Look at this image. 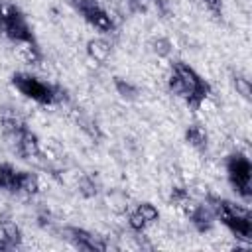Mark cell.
I'll use <instances>...</instances> for the list:
<instances>
[{"instance_id": "11", "label": "cell", "mask_w": 252, "mask_h": 252, "mask_svg": "<svg viewBox=\"0 0 252 252\" xmlns=\"http://www.w3.org/2000/svg\"><path fill=\"white\" fill-rule=\"evenodd\" d=\"M213 219H215L213 207H211V209H209V207H197V209L193 211V222H195L201 230L209 228V224L213 222Z\"/></svg>"}, {"instance_id": "1", "label": "cell", "mask_w": 252, "mask_h": 252, "mask_svg": "<svg viewBox=\"0 0 252 252\" xmlns=\"http://www.w3.org/2000/svg\"><path fill=\"white\" fill-rule=\"evenodd\" d=\"M169 87L175 94H179L181 98L187 100L189 106L197 108L201 104V100L207 96V83L187 65L183 63H175L173 71H171V79H169Z\"/></svg>"}, {"instance_id": "5", "label": "cell", "mask_w": 252, "mask_h": 252, "mask_svg": "<svg viewBox=\"0 0 252 252\" xmlns=\"http://www.w3.org/2000/svg\"><path fill=\"white\" fill-rule=\"evenodd\" d=\"M250 173H252V167H250V161L244 156H232L228 159L230 181L242 197L250 195Z\"/></svg>"}, {"instance_id": "3", "label": "cell", "mask_w": 252, "mask_h": 252, "mask_svg": "<svg viewBox=\"0 0 252 252\" xmlns=\"http://www.w3.org/2000/svg\"><path fill=\"white\" fill-rule=\"evenodd\" d=\"M0 26L4 30V33L14 39V41H32V32L30 26L26 22V18L22 16V12L12 6V4H2L0 6Z\"/></svg>"}, {"instance_id": "2", "label": "cell", "mask_w": 252, "mask_h": 252, "mask_svg": "<svg viewBox=\"0 0 252 252\" xmlns=\"http://www.w3.org/2000/svg\"><path fill=\"white\" fill-rule=\"evenodd\" d=\"M213 211L217 217H220V220L240 238H248L252 232V222L246 211H242L240 207L228 203V201H215Z\"/></svg>"}, {"instance_id": "15", "label": "cell", "mask_w": 252, "mask_h": 252, "mask_svg": "<svg viewBox=\"0 0 252 252\" xmlns=\"http://www.w3.org/2000/svg\"><path fill=\"white\" fill-rule=\"evenodd\" d=\"M205 2V6H207V10L213 14V16H220V0H203Z\"/></svg>"}, {"instance_id": "14", "label": "cell", "mask_w": 252, "mask_h": 252, "mask_svg": "<svg viewBox=\"0 0 252 252\" xmlns=\"http://www.w3.org/2000/svg\"><path fill=\"white\" fill-rule=\"evenodd\" d=\"M116 89L120 91V94H122V96H132V94L136 93V89H134L132 85L124 83L122 79H116Z\"/></svg>"}, {"instance_id": "8", "label": "cell", "mask_w": 252, "mask_h": 252, "mask_svg": "<svg viewBox=\"0 0 252 252\" xmlns=\"http://www.w3.org/2000/svg\"><path fill=\"white\" fill-rule=\"evenodd\" d=\"M69 234H71L69 238H71L79 248H83V250H104V248H106L104 242H100L94 234H91V232H87V230L71 228Z\"/></svg>"}, {"instance_id": "9", "label": "cell", "mask_w": 252, "mask_h": 252, "mask_svg": "<svg viewBox=\"0 0 252 252\" xmlns=\"http://www.w3.org/2000/svg\"><path fill=\"white\" fill-rule=\"evenodd\" d=\"M20 173L10 165H0V187L8 191H18L20 189Z\"/></svg>"}, {"instance_id": "16", "label": "cell", "mask_w": 252, "mask_h": 252, "mask_svg": "<svg viewBox=\"0 0 252 252\" xmlns=\"http://www.w3.org/2000/svg\"><path fill=\"white\" fill-rule=\"evenodd\" d=\"M4 246H6V244H4V242H2V240H0V250H2V248H4Z\"/></svg>"}, {"instance_id": "7", "label": "cell", "mask_w": 252, "mask_h": 252, "mask_svg": "<svg viewBox=\"0 0 252 252\" xmlns=\"http://www.w3.org/2000/svg\"><path fill=\"white\" fill-rule=\"evenodd\" d=\"M156 219H158V209L154 205H150V203H142V205H138L132 211V215H130V226L134 230H142L150 222H154Z\"/></svg>"}, {"instance_id": "12", "label": "cell", "mask_w": 252, "mask_h": 252, "mask_svg": "<svg viewBox=\"0 0 252 252\" xmlns=\"http://www.w3.org/2000/svg\"><path fill=\"white\" fill-rule=\"evenodd\" d=\"M187 140H189V144L195 146V148H205V146H207V134H205L203 128H199V126H191V128L187 130Z\"/></svg>"}, {"instance_id": "10", "label": "cell", "mask_w": 252, "mask_h": 252, "mask_svg": "<svg viewBox=\"0 0 252 252\" xmlns=\"http://www.w3.org/2000/svg\"><path fill=\"white\" fill-rule=\"evenodd\" d=\"M89 53H91V57L94 61H100L102 63V61L108 59L110 45L106 41H102V39H93V41H89Z\"/></svg>"}, {"instance_id": "13", "label": "cell", "mask_w": 252, "mask_h": 252, "mask_svg": "<svg viewBox=\"0 0 252 252\" xmlns=\"http://www.w3.org/2000/svg\"><path fill=\"white\" fill-rule=\"evenodd\" d=\"M234 85H236V91H238V93H240L244 98H250L252 89H250L248 79H244V77H236V79H234Z\"/></svg>"}, {"instance_id": "4", "label": "cell", "mask_w": 252, "mask_h": 252, "mask_svg": "<svg viewBox=\"0 0 252 252\" xmlns=\"http://www.w3.org/2000/svg\"><path fill=\"white\" fill-rule=\"evenodd\" d=\"M14 85H16V89H18L24 96H28V98H32V100H35V102H39V104H51V102L55 100L53 89H51L49 85L37 81V79L32 77V75H22V73L14 75Z\"/></svg>"}, {"instance_id": "6", "label": "cell", "mask_w": 252, "mask_h": 252, "mask_svg": "<svg viewBox=\"0 0 252 252\" xmlns=\"http://www.w3.org/2000/svg\"><path fill=\"white\" fill-rule=\"evenodd\" d=\"M79 10L83 12L85 20L91 26H94L96 30H100V32H110L112 30V20H110L108 12L96 0H81Z\"/></svg>"}]
</instances>
